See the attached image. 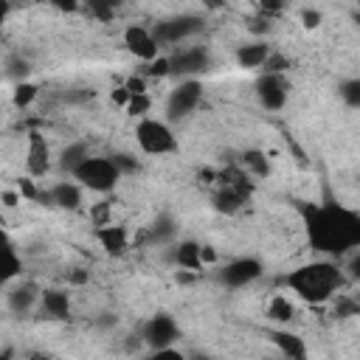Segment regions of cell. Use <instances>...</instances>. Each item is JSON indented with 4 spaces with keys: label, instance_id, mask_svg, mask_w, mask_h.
<instances>
[{
    "label": "cell",
    "instance_id": "obj_19",
    "mask_svg": "<svg viewBox=\"0 0 360 360\" xmlns=\"http://www.w3.org/2000/svg\"><path fill=\"white\" fill-rule=\"evenodd\" d=\"M17 273H20V259H17L14 248L8 245L6 233L0 231V284L8 278H17Z\"/></svg>",
    "mask_w": 360,
    "mask_h": 360
},
{
    "label": "cell",
    "instance_id": "obj_13",
    "mask_svg": "<svg viewBox=\"0 0 360 360\" xmlns=\"http://www.w3.org/2000/svg\"><path fill=\"white\" fill-rule=\"evenodd\" d=\"M39 295H42V290H39L34 281H17V284L8 290V309H11L14 315H28V312L37 309Z\"/></svg>",
    "mask_w": 360,
    "mask_h": 360
},
{
    "label": "cell",
    "instance_id": "obj_23",
    "mask_svg": "<svg viewBox=\"0 0 360 360\" xmlns=\"http://www.w3.org/2000/svg\"><path fill=\"white\" fill-rule=\"evenodd\" d=\"M118 3H121V0H84L87 11H90L96 20H101V22H107V20H112V17H115Z\"/></svg>",
    "mask_w": 360,
    "mask_h": 360
},
{
    "label": "cell",
    "instance_id": "obj_29",
    "mask_svg": "<svg viewBox=\"0 0 360 360\" xmlns=\"http://www.w3.org/2000/svg\"><path fill=\"white\" fill-rule=\"evenodd\" d=\"M301 25L304 28H318L321 25V11H315V8H307V11H301Z\"/></svg>",
    "mask_w": 360,
    "mask_h": 360
},
{
    "label": "cell",
    "instance_id": "obj_3",
    "mask_svg": "<svg viewBox=\"0 0 360 360\" xmlns=\"http://www.w3.org/2000/svg\"><path fill=\"white\" fill-rule=\"evenodd\" d=\"M70 177L82 186V188H90V191H98V194H107L115 188V183L121 180V172L115 166L112 158H98V155H87L73 172Z\"/></svg>",
    "mask_w": 360,
    "mask_h": 360
},
{
    "label": "cell",
    "instance_id": "obj_25",
    "mask_svg": "<svg viewBox=\"0 0 360 360\" xmlns=\"http://www.w3.org/2000/svg\"><path fill=\"white\" fill-rule=\"evenodd\" d=\"M149 107H152V98H149V93H141V96H129V101H127V112L129 115H138V118H143L146 112H149Z\"/></svg>",
    "mask_w": 360,
    "mask_h": 360
},
{
    "label": "cell",
    "instance_id": "obj_30",
    "mask_svg": "<svg viewBox=\"0 0 360 360\" xmlns=\"http://www.w3.org/2000/svg\"><path fill=\"white\" fill-rule=\"evenodd\" d=\"M48 3L59 11H76L79 8V0H48Z\"/></svg>",
    "mask_w": 360,
    "mask_h": 360
},
{
    "label": "cell",
    "instance_id": "obj_10",
    "mask_svg": "<svg viewBox=\"0 0 360 360\" xmlns=\"http://www.w3.org/2000/svg\"><path fill=\"white\" fill-rule=\"evenodd\" d=\"M25 169L31 177H42L51 169V146L45 141L42 132H31L28 135V146H25Z\"/></svg>",
    "mask_w": 360,
    "mask_h": 360
},
{
    "label": "cell",
    "instance_id": "obj_8",
    "mask_svg": "<svg viewBox=\"0 0 360 360\" xmlns=\"http://www.w3.org/2000/svg\"><path fill=\"white\" fill-rule=\"evenodd\" d=\"M177 338H180L177 323H174V318H169V315H155V318L143 326V343L152 346L158 354H169V352H172V343H174Z\"/></svg>",
    "mask_w": 360,
    "mask_h": 360
},
{
    "label": "cell",
    "instance_id": "obj_18",
    "mask_svg": "<svg viewBox=\"0 0 360 360\" xmlns=\"http://www.w3.org/2000/svg\"><path fill=\"white\" fill-rule=\"evenodd\" d=\"M270 51H273V48H270L267 42H262V39H256V42H245V45L236 48V62H239L242 68H262Z\"/></svg>",
    "mask_w": 360,
    "mask_h": 360
},
{
    "label": "cell",
    "instance_id": "obj_21",
    "mask_svg": "<svg viewBox=\"0 0 360 360\" xmlns=\"http://www.w3.org/2000/svg\"><path fill=\"white\" fill-rule=\"evenodd\" d=\"M267 315H270L273 321L287 323V321H292L295 307H292V301H287L284 295H273V298H270V304H267Z\"/></svg>",
    "mask_w": 360,
    "mask_h": 360
},
{
    "label": "cell",
    "instance_id": "obj_2",
    "mask_svg": "<svg viewBox=\"0 0 360 360\" xmlns=\"http://www.w3.org/2000/svg\"><path fill=\"white\" fill-rule=\"evenodd\" d=\"M290 287L304 301L323 304L346 287V276H343L340 264H335V262H315V264H304V267L292 270L290 273Z\"/></svg>",
    "mask_w": 360,
    "mask_h": 360
},
{
    "label": "cell",
    "instance_id": "obj_6",
    "mask_svg": "<svg viewBox=\"0 0 360 360\" xmlns=\"http://www.w3.org/2000/svg\"><path fill=\"white\" fill-rule=\"evenodd\" d=\"M200 101H202V84H200L197 79H186V82H180L174 90H169V98H166V118H169V121L186 118L188 112L197 110Z\"/></svg>",
    "mask_w": 360,
    "mask_h": 360
},
{
    "label": "cell",
    "instance_id": "obj_1",
    "mask_svg": "<svg viewBox=\"0 0 360 360\" xmlns=\"http://www.w3.org/2000/svg\"><path fill=\"white\" fill-rule=\"evenodd\" d=\"M307 231L315 250H323V253L343 256L346 250L360 245V217L346 205L315 208L307 222Z\"/></svg>",
    "mask_w": 360,
    "mask_h": 360
},
{
    "label": "cell",
    "instance_id": "obj_14",
    "mask_svg": "<svg viewBox=\"0 0 360 360\" xmlns=\"http://www.w3.org/2000/svg\"><path fill=\"white\" fill-rule=\"evenodd\" d=\"M96 239H98V245L107 250V253H112V256H121V253H127V248H129V231L124 228V225H118V222H104V225H96Z\"/></svg>",
    "mask_w": 360,
    "mask_h": 360
},
{
    "label": "cell",
    "instance_id": "obj_24",
    "mask_svg": "<svg viewBox=\"0 0 360 360\" xmlns=\"http://www.w3.org/2000/svg\"><path fill=\"white\" fill-rule=\"evenodd\" d=\"M39 96V90H37V84H31V82H17V87H14V104L17 107H28L34 98Z\"/></svg>",
    "mask_w": 360,
    "mask_h": 360
},
{
    "label": "cell",
    "instance_id": "obj_20",
    "mask_svg": "<svg viewBox=\"0 0 360 360\" xmlns=\"http://www.w3.org/2000/svg\"><path fill=\"white\" fill-rule=\"evenodd\" d=\"M270 340L278 346V352H281L284 357H295V360L307 357V346H304V340H301L298 335H290V332H273Z\"/></svg>",
    "mask_w": 360,
    "mask_h": 360
},
{
    "label": "cell",
    "instance_id": "obj_15",
    "mask_svg": "<svg viewBox=\"0 0 360 360\" xmlns=\"http://www.w3.org/2000/svg\"><path fill=\"white\" fill-rule=\"evenodd\" d=\"M45 200H48V205H59V208L73 211V208L82 205V186L73 183V180H59V183L51 186V191L45 194Z\"/></svg>",
    "mask_w": 360,
    "mask_h": 360
},
{
    "label": "cell",
    "instance_id": "obj_22",
    "mask_svg": "<svg viewBox=\"0 0 360 360\" xmlns=\"http://www.w3.org/2000/svg\"><path fill=\"white\" fill-rule=\"evenodd\" d=\"M87 155H90V152H87V146H84V143H70V146H65V149H62V160H59V166H62V169H68V174H70V172H73V169H76Z\"/></svg>",
    "mask_w": 360,
    "mask_h": 360
},
{
    "label": "cell",
    "instance_id": "obj_28",
    "mask_svg": "<svg viewBox=\"0 0 360 360\" xmlns=\"http://www.w3.org/2000/svg\"><path fill=\"white\" fill-rule=\"evenodd\" d=\"M124 87H127L129 96H141V93H146V76H143V73H141V76H129V79L124 82Z\"/></svg>",
    "mask_w": 360,
    "mask_h": 360
},
{
    "label": "cell",
    "instance_id": "obj_5",
    "mask_svg": "<svg viewBox=\"0 0 360 360\" xmlns=\"http://www.w3.org/2000/svg\"><path fill=\"white\" fill-rule=\"evenodd\" d=\"M200 28H202L200 17L183 14V17H172V20L155 22L152 37H155V42H158L160 48H174V45H180V42H186L188 37H194Z\"/></svg>",
    "mask_w": 360,
    "mask_h": 360
},
{
    "label": "cell",
    "instance_id": "obj_26",
    "mask_svg": "<svg viewBox=\"0 0 360 360\" xmlns=\"http://www.w3.org/2000/svg\"><path fill=\"white\" fill-rule=\"evenodd\" d=\"M340 96L346 98L349 107H357V104H360V82H357V79H346V82L340 84Z\"/></svg>",
    "mask_w": 360,
    "mask_h": 360
},
{
    "label": "cell",
    "instance_id": "obj_7",
    "mask_svg": "<svg viewBox=\"0 0 360 360\" xmlns=\"http://www.w3.org/2000/svg\"><path fill=\"white\" fill-rule=\"evenodd\" d=\"M208 68V51L200 45H174V51L169 53V73H180V76H194L200 70Z\"/></svg>",
    "mask_w": 360,
    "mask_h": 360
},
{
    "label": "cell",
    "instance_id": "obj_27",
    "mask_svg": "<svg viewBox=\"0 0 360 360\" xmlns=\"http://www.w3.org/2000/svg\"><path fill=\"white\" fill-rule=\"evenodd\" d=\"M284 0H259V14H264V17H278L281 11H284Z\"/></svg>",
    "mask_w": 360,
    "mask_h": 360
},
{
    "label": "cell",
    "instance_id": "obj_16",
    "mask_svg": "<svg viewBox=\"0 0 360 360\" xmlns=\"http://www.w3.org/2000/svg\"><path fill=\"white\" fill-rule=\"evenodd\" d=\"M37 309H39L45 318L59 321V318H68V312H70V298H68V292H62V290H42Z\"/></svg>",
    "mask_w": 360,
    "mask_h": 360
},
{
    "label": "cell",
    "instance_id": "obj_4",
    "mask_svg": "<svg viewBox=\"0 0 360 360\" xmlns=\"http://www.w3.org/2000/svg\"><path fill=\"white\" fill-rule=\"evenodd\" d=\"M135 143L141 146V152L146 155H166L177 149V138L172 132V127L160 118H149L143 115L135 127Z\"/></svg>",
    "mask_w": 360,
    "mask_h": 360
},
{
    "label": "cell",
    "instance_id": "obj_17",
    "mask_svg": "<svg viewBox=\"0 0 360 360\" xmlns=\"http://www.w3.org/2000/svg\"><path fill=\"white\" fill-rule=\"evenodd\" d=\"M169 259L180 267V270H202L205 264H202V259H200V245H194V242H180V245H174L172 248V253H169Z\"/></svg>",
    "mask_w": 360,
    "mask_h": 360
},
{
    "label": "cell",
    "instance_id": "obj_9",
    "mask_svg": "<svg viewBox=\"0 0 360 360\" xmlns=\"http://www.w3.org/2000/svg\"><path fill=\"white\" fill-rule=\"evenodd\" d=\"M256 98L264 110H281L287 104V84L281 73H262L256 79Z\"/></svg>",
    "mask_w": 360,
    "mask_h": 360
},
{
    "label": "cell",
    "instance_id": "obj_11",
    "mask_svg": "<svg viewBox=\"0 0 360 360\" xmlns=\"http://www.w3.org/2000/svg\"><path fill=\"white\" fill-rule=\"evenodd\" d=\"M124 42H127V48L135 53V59H141V62H149V59H155V56L160 53V45L155 42L152 31L143 28V25H129V28L124 31Z\"/></svg>",
    "mask_w": 360,
    "mask_h": 360
},
{
    "label": "cell",
    "instance_id": "obj_12",
    "mask_svg": "<svg viewBox=\"0 0 360 360\" xmlns=\"http://www.w3.org/2000/svg\"><path fill=\"white\" fill-rule=\"evenodd\" d=\"M262 276V264L256 262V259H233L231 264H225V270H222V281L228 284V287H245V284H250V281H256Z\"/></svg>",
    "mask_w": 360,
    "mask_h": 360
}]
</instances>
